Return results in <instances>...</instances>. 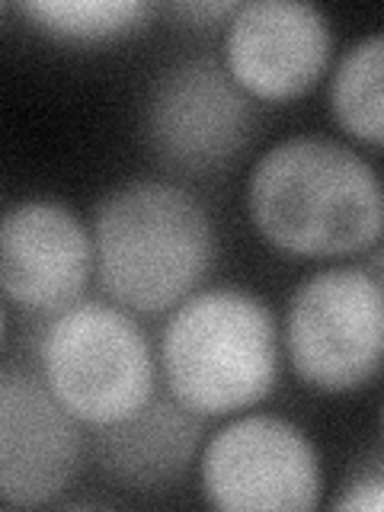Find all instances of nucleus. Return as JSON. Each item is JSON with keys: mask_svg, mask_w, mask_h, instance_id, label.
<instances>
[{"mask_svg": "<svg viewBox=\"0 0 384 512\" xmlns=\"http://www.w3.org/2000/svg\"><path fill=\"white\" fill-rule=\"evenodd\" d=\"M39 375L80 426L100 429L141 410L157 394L148 333L112 301L80 298L39 336Z\"/></svg>", "mask_w": 384, "mask_h": 512, "instance_id": "obj_4", "label": "nucleus"}, {"mask_svg": "<svg viewBox=\"0 0 384 512\" xmlns=\"http://www.w3.org/2000/svg\"><path fill=\"white\" fill-rule=\"evenodd\" d=\"M170 10L176 16H186V20L212 26L215 20H221V16H228V20H231V13L237 10V4H218V0H205V4H176Z\"/></svg>", "mask_w": 384, "mask_h": 512, "instance_id": "obj_15", "label": "nucleus"}, {"mask_svg": "<svg viewBox=\"0 0 384 512\" xmlns=\"http://www.w3.org/2000/svg\"><path fill=\"white\" fill-rule=\"evenodd\" d=\"M333 506L349 509V512H378L384 506V477L378 471L356 477Z\"/></svg>", "mask_w": 384, "mask_h": 512, "instance_id": "obj_14", "label": "nucleus"}, {"mask_svg": "<svg viewBox=\"0 0 384 512\" xmlns=\"http://www.w3.org/2000/svg\"><path fill=\"white\" fill-rule=\"evenodd\" d=\"M93 272L128 314H170L199 292L218 237L208 208L180 183L128 180L96 202Z\"/></svg>", "mask_w": 384, "mask_h": 512, "instance_id": "obj_2", "label": "nucleus"}, {"mask_svg": "<svg viewBox=\"0 0 384 512\" xmlns=\"http://www.w3.org/2000/svg\"><path fill=\"white\" fill-rule=\"evenodd\" d=\"M333 58L324 10L298 0L237 4L224 26L221 68L250 100L288 103L311 93Z\"/></svg>", "mask_w": 384, "mask_h": 512, "instance_id": "obj_9", "label": "nucleus"}, {"mask_svg": "<svg viewBox=\"0 0 384 512\" xmlns=\"http://www.w3.org/2000/svg\"><path fill=\"white\" fill-rule=\"evenodd\" d=\"M87 436L39 368L0 365V506L36 509L74 484Z\"/></svg>", "mask_w": 384, "mask_h": 512, "instance_id": "obj_8", "label": "nucleus"}, {"mask_svg": "<svg viewBox=\"0 0 384 512\" xmlns=\"http://www.w3.org/2000/svg\"><path fill=\"white\" fill-rule=\"evenodd\" d=\"M253 103L221 61L186 58L154 77L141 106V138L164 167L186 176L218 173L253 138Z\"/></svg>", "mask_w": 384, "mask_h": 512, "instance_id": "obj_7", "label": "nucleus"}, {"mask_svg": "<svg viewBox=\"0 0 384 512\" xmlns=\"http://www.w3.org/2000/svg\"><path fill=\"white\" fill-rule=\"evenodd\" d=\"M279 320L256 292L199 288L170 311L160 333L167 394L202 420L256 407L279 381Z\"/></svg>", "mask_w": 384, "mask_h": 512, "instance_id": "obj_3", "label": "nucleus"}, {"mask_svg": "<svg viewBox=\"0 0 384 512\" xmlns=\"http://www.w3.org/2000/svg\"><path fill=\"white\" fill-rule=\"evenodd\" d=\"M93 279V237L71 205L23 199L0 215V298L55 317L84 298Z\"/></svg>", "mask_w": 384, "mask_h": 512, "instance_id": "obj_10", "label": "nucleus"}, {"mask_svg": "<svg viewBox=\"0 0 384 512\" xmlns=\"http://www.w3.org/2000/svg\"><path fill=\"white\" fill-rule=\"evenodd\" d=\"M285 356L320 394H352L378 375L384 352L381 272L330 266L301 279L285 311Z\"/></svg>", "mask_w": 384, "mask_h": 512, "instance_id": "obj_5", "label": "nucleus"}, {"mask_svg": "<svg viewBox=\"0 0 384 512\" xmlns=\"http://www.w3.org/2000/svg\"><path fill=\"white\" fill-rule=\"evenodd\" d=\"M199 484L224 512H311L324 496V468L301 426L276 413H244L205 442Z\"/></svg>", "mask_w": 384, "mask_h": 512, "instance_id": "obj_6", "label": "nucleus"}, {"mask_svg": "<svg viewBox=\"0 0 384 512\" xmlns=\"http://www.w3.org/2000/svg\"><path fill=\"white\" fill-rule=\"evenodd\" d=\"M20 13L61 42H109L138 32L151 7L141 0H32Z\"/></svg>", "mask_w": 384, "mask_h": 512, "instance_id": "obj_13", "label": "nucleus"}, {"mask_svg": "<svg viewBox=\"0 0 384 512\" xmlns=\"http://www.w3.org/2000/svg\"><path fill=\"white\" fill-rule=\"evenodd\" d=\"M384 39L381 32L349 45L330 80V112L349 138L378 148L384 135Z\"/></svg>", "mask_w": 384, "mask_h": 512, "instance_id": "obj_12", "label": "nucleus"}, {"mask_svg": "<svg viewBox=\"0 0 384 512\" xmlns=\"http://www.w3.org/2000/svg\"><path fill=\"white\" fill-rule=\"evenodd\" d=\"M247 215L269 247L301 260H340L378 247L381 183L349 144L324 135L285 138L256 160Z\"/></svg>", "mask_w": 384, "mask_h": 512, "instance_id": "obj_1", "label": "nucleus"}, {"mask_svg": "<svg viewBox=\"0 0 384 512\" xmlns=\"http://www.w3.org/2000/svg\"><path fill=\"white\" fill-rule=\"evenodd\" d=\"M7 340V311H4V301H0V349H4Z\"/></svg>", "mask_w": 384, "mask_h": 512, "instance_id": "obj_16", "label": "nucleus"}, {"mask_svg": "<svg viewBox=\"0 0 384 512\" xmlns=\"http://www.w3.org/2000/svg\"><path fill=\"white\" fill-rule=\"evenodd\" d=\"M205 439V420L170 394H154L119 423L93 429L87 452L112 484L138 493L173 487L192 468Z\"/></svg>", "mask_w": 384, "mask_h": 512, "instance_id": "obj_11", "label": "nucleus"}]
</instances>
